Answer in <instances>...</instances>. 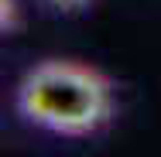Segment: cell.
<instances>
[{
  "instance_id": "obj_1",
  "label": "cell",
  "mask_w": 161,
  "mask_h": 157,
  "mask_svg": "<svg viewBox=\"0 0 161 157\" xmlns=\"http://www.w3.org/2000/svg\"><path fill=\"white\" fill-rule=\"evenodd\" d=\"M17 109L31 123L55 133H93L110 116V86L86 65L45 62L24 75L17 89Z\"/></svg>"
},
{
  "instance_id": "obj_2",
  "label": "cell",
  "mask_w": 161,
  "mask_h": 157,
  "mask_svg": "<svg viewBox=\"0 0 161 157\" xmlns=\"http://www.w3.org/2000/svg\"><path fill=\"white\" fill-rule=\"evenodd\" d=\"M52 3H55L58 10H79V7L86 3V0H52Z\"/></svg>"
}]
</instances>
